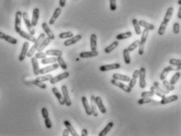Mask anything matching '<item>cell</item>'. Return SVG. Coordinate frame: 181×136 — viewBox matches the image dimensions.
<instances>
[{"mask_svg": "<svg viewBox=\"0 0 181 136\" xmlns=\"http://www.w3.org/2000/svg\"><path fill=\"white\" fill-rule=\"evenodd\" d=\"M45 38H46V34H45V33H41V34L39 35V37L36 39L35 43H34V45L31 47L30 50H28V54H27V56H28V58H31V57L35 54V52L37 51L38 47H39V46L40 43H41V42H42Z\"/></svg>", "mask_w": 181, "mask_h": 136, "instance_id": "cell-2", "label": "cell"}, {"mask_svg": "<svg viewBox=\"0 0 181 136\" xmlns=\"http://www.w3.org/2000/svg\"><path fill=\"white\" fill-rule=\"evenodd\" d=\"M121 68V65L119 63H113V64H108V65H101L100 67V70L101 72L111 71V70H115Z\"/></svg>", "mask_w": 181, "mask_h": 136, "instance_id": "cell-12", "label": "cell"}, {"mask_svg": "<svg viewBox=\"0 0 181 136\" xmlns=\"http://www.w3.org/2000/svg\"><path fill=\"white\" fill-rule=\"evenodd\" d=\"M162 85L164 86L169 91H172V90H175L174 85H172L169 81L165 80H162Z\"/></svg>", "mask_w": 181, "mask_h": 136, "instance_id": "cell-45", "label": "cell"}, {"mask_svg": "<svg viewBox=\"0 0 181 136\" xmlns=\"http://www.w3.org/2000/svg\"><path fill=\"white\" fill-rule=\"evenodd\" d=\"M111 83H112V84H113V85L116 86V87L119 88L120 89H122V90L123 91H125V92L130 93L132 91V88H130L129 87V85H126V84L123 83L122 82H121V81L112 79V80H111Z\"/></svg>", "mask_w": 181, "mask_h": 136, "instance_id": "cell-8", "label": "cell"}, {"mask_svg": "<svg viewBox=\"0 0 181 136\" xmlns=\"http://www.w3.org/2000/svg\"><path fill=\"white\" fill-rule=\"evenodd\" d=\"M150 90H151V91L154 93V95H157V96H158V97H160L161 98H163L165 97V95H163L162 93L161 92L160 90H158V88H155L154 85L152 86V87H151Z\"/></svg>", "mask_w": 181, "mask_h": 136, "instance_id": "cell-44", "label": "cell"}, {"mask_svg": "<svg viewBox=\"0 0 181 136\" xmlns=\"http://www.w3.org/2000/svg\"><path fill=\"white\" fill-rule=\"evenodd\" d=\"M97 36L96 34L90 35V48L91 51H97Z\"/></svg>", "mask_w": 181, "mask_h": 136, "instance_id": "cell-30", "label": "cell"}, {"mask_svg": "<svg viewBox=\"0 0 181 136\" xmlns=\"http://www.w3.org/2000/svg\"><path fill=\"white\" fill-rule=\"evenodd\" d=\"M180 76H181V73L180 72H177L176 73L173 75V76H172V78H171V80H170V83L172 84V85H174V84H176V83H177V81L179 80L180 78Z\"/></svg>", "mask_w": 181, "mask_h": 136, "instance_id": "cell-40", "label": "cell"}, {"mask_svg": "<svg viewBox=\"0 0 181 136\" xmlns=\"http://www.w3.org/2000/svg\"><path fill=\"white\" fill-rule=\"evenodd\" d=\"M39 8H35L32 11V18L31 21V23L33 27H35L38 25L39 22Z\"/></svg>", "mask_w": 181, "mask_h": 136, "instance_id": "cell-18", "label": "cell"}, {"mask_svg": "<svg viewBox=\"0 0 181 136\" xmlns=\"http://www.w3.org/2000/svg\"><path fill=\"white\" fill-rule=\"evenodd\" d=\"M21 19H22V12L16 11L15 15V22H14V29L16 33L21 30Z\"/></svg>", "mask_w": 181, "mask_h": 136, "instance_id": "cell-9", "label": "cell"}, {"mask_svg": "<svg viewBox=\"0 0 181 136\" xmlns=\"http://www.w3.org/2000/svg\"><path fill=\"white\" fill-rule=\"evenodd\" d=\"M178 96L177 95H171V96H169V97H164L163 98H162V100L160 101V103L162 105H166V104L172 103L173 102H176L178 100Z\"/></svg>", "mask_w": 181, "mask_h": 136, "instance_id": "cell-23", "label": "cell"}, {"mask_svg": "<svg viewBox=\"0 0 181 136\" xmlns=\"http://www.w3.org/2000/svg\"><path fill=\"white\" fill-rule=\"evenodd\" d=\"M64 124L65 125L66 128L69 131L70 135H72V136H78V134H77L75 129L73 127L72 124H71L68 120H64Z\"/></svg>", "mask_w": 181, "mask_h": 136, "instance_id": "cell-29", "label": "cell"}, {"mask_svg": "<svg viewBox=\"0 0 181 136\" xmlns=\"http://www.w3.org/2000/svg\"><path fill=\"white\" fill-rule=\"evenodd\" d=\"M138 24H139L140 26H141V27L146 28V29H147V30L149 31H153L155 30V27L154 25L147 23V21H143V20H140V21H138Z\"/></svg>", "mask_w": 181, "mask_h": 136, "instance_id": "cell-28", "label": "cell"}, {"mask_svg": "<svg viewBox=\"0 0 181 136\" xmlns=\"http://www.w3.org/2000/svg\"><path fill=\"white\" fill-rule=\"evenodd\" d=\"M99 53L97 51H83L79 54V58H94L98 56Z\"/></svg>", "mask_w": 181, "mask_h": 136, "instance_id": "cell-19", "label": "cell"}, {"mask_svg": "<svg viewBox=\"0 0 181 136\" xmlns=\"http://www.w3.org/2000/svg\"><path fill=\"white\" fill-rule=\"evenodd\" d=\"M148 35L149 30L144 28L143 32L141 33V39L140 40L139 43V51H138V54H139L140 55H143L144 54V47H145V44H146Z\"/></svg>", "mask_w": 181, "mask_h": 136, "instance_id": "cell-3", "label": "cell"}, {"mask_svg": "<svg viewBox=\"0 0 181 136\" xmlns=\"http://www.w3.org/2000/svg\"><path fill=\"white\" fill-rule=\"evenodd\" d=\"M170 64L171 65H174V66H181V60L180 59H175V58H172L170 60Z\"/></svg>", "mask_w": 181, "mask_h": 136, "instance_id": "cell-49", "label": "cell"}, {"mask_svg": "<svg viewBox=\"0 0 181 136\" xmlns=\"http://www.w3.org/2000/svg\"><path fill=\"white\" fill-rule=\"evenodd\" d=\"M17 34H18L20 36L22 37V38L27 39V40H28L29 42H31V43H35V41L36 40V38H35L34 35L29 34V33H26V32L23 31L22 29H21Z\"/></svg>", "mask_w": 181, "mask_h": 136, "instance_id": "cell-22", "label": "cell"}, {"mask_svg": "<svg viewBox=\"0 0 181 136\" xmlns=\"http://www.w3.org/2000/svg\"><path fill=\"white\" fill-rule=\"evenodd\" d=\"M117 9L116 0H110V9L112 11H115Z\"/></svg>", "mask_w": 181, "mask_h": 136, "instance_id": "cell-52", "label": "cell"}, {"mask_svg": "<svg viewBox=\"0 0 181 136\" xmlns=\"http://www.w3.org/2000/svg\"><path fill=\"white\" fill-rule=\"evenodd\" d=\"M52 92L54 93V95H55V97L57 98V99L58 100L60 105H61V106L65 105L64 100V98H63L62 94L59 91V90L56 88V87H54V88H52Z\"/></svg>", "mask_w": 181, "mask_h": 136, "instance_id": "cell-21", "label": "cell"}, {"mask_svg": "<svg viewBox=\"0 0 181 136\" xmlns=\"http://www.w3.org/2000/svg\"><path fill=\"white\" fill-rule=\"evenodd\" d=\"M42 116L44 119L45 118L49 117V112L47 110V109L45 108V107H43V108L42 109Z\"/></svg>", "mask_w": 181, "mask_h": 136, "instance_id": "cell-55", "label": "cell"}, {"mask_svg": "<svg viewBox=\"0 0 181 136\" xmlns=\"http://www.w3.org/2000/svg\"><path fill=\"white\" fill-rule=\"evenodd\" d=\"M82 106H83L84 109H85V111H86V114L88 116L92 115V111H91L90 105L89 104L86 97H85V96H82Z\"/></svg>", "mask_w": 181, "mask_h": 136, "instance_id": "cell-26", "label": "cell"}, {"mask_svg": "<svg viewBox=\"0 0 181 136\" xmlns=\"http://www.w3.org/2000/svg\"><path fill=\"white\" fill-rule=\"evenodd\" d=\"M0 39H3L5 41H6L7 43H9L10 44H13V45H16L17 43V39L14 38V37L10 36L9 35L6 34L4 33H2L0 32Z\"/></svg>", "mask_w": 181, "mask_h": 136, "instance_id": "cell-15", "label": "cell"}, {"mask_svg": "<svg viewBox=\"0 0 181 136\" xmlns=\"http://www.w3.org/2000/svg\"><path fill=\"white\" fill-rule=\"evenodd\" d=\"M114 127V123L113 122H109L108 124H107V125H106V127L104 128V129L101 131V132L99 133V135H98L99 136H105L107 135V133H109V132L112 130V127Z\"/></svg>", "mask_w": 181, "mask_h": 136, "instance_id": "cell-31", "label": "cell"}, {"mask_svg": "<svg viewBox=\"0 0 181 136\" xmlns=\"http://www.w3.org/2000/svg\"><path fill=\"white\" fill-rule=\"evenodd\" d=\"M154 86L155 87V88H157L158 89V90H160L161 92L162 93L163 95H168L169 93H170V91L166 89V88L164 87V86L162 85V84H161L160 83H158V82H157V81H155V82H154Z\"/></svg>", "mask_w": 181, "mask_h": 136, "instance_id": "cell-34", "label": "cell"}, {"mask_svg": "<svg viewBox=\"0 0 181 136\" xmlns=\"http://www.w3.org/2000/svg\"><path fill=\"white\" fill-rule=\"evenodd\" d=\"M44 120H44V121H45V126H46V127H47V128H48V129H50V128L52 127V126H53V124H52L51 120H50L49 117L45 118Z\"/></svg>", "mask_w": 181, "mask_h": 136, "instance_id": "cell-53", "label": "cell"}, {"mask_svg": "<svg viewBox=\"0 0 181 136\" xmlns=\"http://www.w3.org/2000/svg\"><path fill=\"white\" fill-rule=\"evenodd\" d=\"M63 136H68L69 135V131L66 128V129L64 130V132H63V134H62Z\"/></svg>", "mask_w": 181, "mask_h": 136, "instance_id": "cell-58", "label": "cell"}, {"mask_svg": "<svg viewBox=\"0 0 181 136\" xmlns=\"http://www.w3.org/2000/svg\"><path fill=\"white\" fill-rule=\"evenodd\" d=\"M156 100L151 99V98H142L138 100L137 103L139 105H144V104H147V103H151V102H156Z\"/></svg>", "mask_w": 181, "mask_h": 136, "instance_id": "cell-41", "label": "cell"}, {"mask_svg": "<svg viewBox=\"0 0 181 136\" xmlns=\"http://www.w3.org/2000/svg\"><path fill=\"white\" fill-rule=\"evenodd\" d=\"M30 83H31V84H33V85L37 86V87H39V88H41V89H46V88H47V86L46 83H44L43 82H40V81L36 80H31Z\"/></svg>", "mask_w": 181, "mask_h": 136, "instance_id": "cell-43", "label": "cell"}, {"mask_svg": "<svg viewBox=\"0 0 181 136\" xmlns=\"http://www.w3.org/2000/svg\"><path fill=\"white\" fill-rule=\"evenodd\" d=\"M118 46H119V42L118 41L113 42L111 45L107 46V47L104 49V52L106 54H110L111 52H112V51H114V49H116Z\"/></svg>", "mask_w": 181, "mask_h": 136, "instance_id": "cell-36", "label": "cell"}, {"mask_svg": "<svg viewBox=\"0 0 181 136\" xmlns=\"http://www.w3.org/2000/svg\"><path fill=\"white\" fill-rule=\"evenodd\" d=\"M61 92H62L63 98L64 100V103L67 106H72V100L70 98L69 94H68V90H67V88L66 85H63L61 87Z\"/></svg>", "mask_w": 181, "mask_h": 136, "instance_id": "cell-10", "label": "cell"}, {"mask_svg": "<svg viewBox=\"0 0 181 136\" xmlns=\"http://www.w3.org/2000/svg\"><path fill=\"white\" fill-rule=\"evenodd\" d=\"M42 29H43V31H44L45 34L47 35L48 38H49L51 40H54V39H55V35H54V33H52L51 29L49 28L48 24L46 23V22H43V23L42 24Z\"/></svg>", "mask_w": 181, "mask_h": 136, "instance_id": "cell-16", "label": "cell"}, {"mask_svg": "<svg viewBox=\"0 0 181 136\" xmlns=\"http://www.w3.org/2000/svg\"><path fill=\"white\" fill-rule=\"evenodd\" d=\"M139 43H140V40H135L133 43H132L130 44V45H129V46H128L127 50L129 51H133L134 50H136V49L139 46Z\"/></svg>", "mask_w": 181, "mask_h": 136, "instance_id": "cell-47", "label": "cell"}, {"mask_svg": "<svg viewBox=\"0 0 181 136\" xmlns=\"http://www.w3.org/2000/svg\"><path fill=\"white\" fill-rule=\"evenodd\" d=\"M22 18H23L24 21V24H25L26 27L28 28V33L32 35H35V30L34 27L32 26L31 23L30 19H29V16H28V14L27 12H24L22 13Z\"/></svg>", "mask_w": 181, "mask_h": 136, "instance_id": "cell-4", "label": "cell"}, {"mask_svg": "<svg viewBox=\"0 0 181 136\" xmlns=\"http://www.w3.org/2000/svg\"><path fill=\"white\" fill-rule=\"evenodd\" d=\"M59 4H60V7H64L66 5V0H60Z\"/></svg>", "mask_w": 181, "mask_h": 136, "instance_id": "cell-56", "label": "cell"}, {"mask_svg": "<svg viewBox=\"0 0 181 136\" xmlns=\"http://www.w3.org/2000/svg\"><path fill=\"white\" fill-rule=\"evenodd\" d=\"M28 49H29V43L28 42H24L23 43V46L21 49V52L19 55V61H23L25 59L27 54H28Z\"/></svg>", "mask_w": 181, "mask_h": 136, "instance_id": "cell-13", "label": "cell"}, {"mask_svg": "<svg viewBox=\"0 0 181 136\" xmlns=\"http://www.w3.org/2000/svg\"><path fill=\"white\" fill-rule=\"evenodd\" d=\"M52 77H53L52 75L48 74V75H45V76H38L35 80L38 81H40V82H43V83H44V82H47V81H49V80H50Z\"/></svg>", "mask_w": 181, "mask_h": 136, "instance_id": "cell-46", "label": "cell"}, {"mask_svg": "<svg viewBox=\"0 0 181 136\" xmlns=\"http://www.w3.org/2000/svg\"><path fill=\"white\" fill-rule=\"evenodd\" d=\"M60 14H61V8H60V7H58V8H57V9L54 10V13L53 14V15H52L51 18L49 19V25H53L55 23V21L57 20V18L59 17Z\"/></svg>", "mask_w": 181, "mask_h": 136, "instance_id": "cell-25", "label": "cell"}, {"mask_svg": "<svg viewBox=\"0 0 181 136\" xmlns=\"http://www.w3.org/2000/svg\"><path fill=\"white\" fill-rule=\"evenodd\" d=\"M58 36L60 39H69L71 37L74 36V35L72 32H65V33H61L59 34Z\"/></svg>", "mask_w": 181, "mask_h": 136, "instance_id": "cell-48", "label": "cell"}, {"mask_svg": "<svg viewBox=\"0 0 181 136\" xmlns=\"http://www.w3.org/2000/svg\"><path fill=\"white\" fill-rule=\"evenodd\" d=\"M139 86L140 88L141 89H144L146 88L147 83H146V69L144 67L140 68V73H139Z\"/></svg>", "mask_w": 181, "mask_h": 136, "instance_id": "cell-6", "label": "cell"}, {"mask_svg": "<svg viewBox=\"0 0 181 136\" xmlns=\"http://www.w3.org/2000/svg\"><path fill=\"white\" fill-rule=\"evenodd\" d=\"M82 38V35H77L75 36L71 37V39H67L66 41L64 42V45L65 46H72V45H74L76 43H78L79 41H80Z\"/></svg>", "mask_w": 181, "mask_h": 136, "instance_id": "cell-14", "label": "cell"}, {"mask_svg": "<svg viewBox=\"0 0 181 136\" xmlns=\"http://www.w3.org/2000/svg\"><path fill=\"white\" fill-rule=\"evenodd\" d=\"M45 53H46L47 55L56 56V57H58V56H62V54H63L62 51H60V50H55V49H49V50H47Z\"/></svg>", "mask_w": 181, "mask_h": 136, "instance_id": "cell-33", "label": "cell"}, {"mask_svg": "<svg viewBox=\"0 0 181 136\" xmlns=\"http://www.w3.org/2000/svg\"><path fill=\"white\" fill-rule=\"evenodd\" d=\"M181 69V66H174V65H169L167 67H165V69H163L162 73H161L159 78H160L161 80H165V78L167 77V76L169 75L171 71H180Z\"/></svg>", "mask_w": 181, "mask_h": 136, "instance_id": "cell-5", "label": "cell"}, {"mask_svg": "<svg viewBox=\"0 0 181 136\" xmlns=\"http://www.w3.org/2000/svg\"><path fill=\"white\" fill-rule=\"evenodd\" d=\"M140 95H141V98H151L153 97L155 95L151 90H150V91H144L141 93Z\"/></svg>", "mask_w": 181, "mask_h": 136, "instance_id": "cell-51", "label": "cell"}, {"mask_svg": "<svg viewBox=\"0 0 181 136\" xmlns=\"http://www.w3.org/2000/svg\"><path fill=\"white\" fill-rule=\"evenodd\" d=\"M57 62L58 63L59 66H60L63 70H67V65L65 62V61L63 59L62 56H58L57 57Z\"/></svg>", "mask_w": 181, "mask_h": 136, "instance_id": "cell-37", "label": "cell"}, {"mask_svg": "<svg viewBox=\"0 0 181 136\" xmlns=\"http://www.w3.org/2000/svg\"><path fill=\"white\" fill-rule=\"evenodd\" d=\"M59 67H60V66H59L58 63H56V62L53 63L52 65H49V66H47V67L40 69L39 74H41V75H45V74L49 73V72H50L56 70V69H58Z\"/></svg>", "mask_w": 181, "mask_h": 136, "instance_id": "cell-11", "label": "cell"}, {"mask_svg": "<svg viewBox=\"0 0 181 136\" xmlns=\"http://www.w3.org/2000/svg\"><path fill=\"white\" fill-rule=\"evenodd\" d=\"M132 35V33L130 32V31H128V32H125V33H122L119 34L116 36V39L118 40H122V39H129L130 37Z\"/></svg>", "mask_w": 181, "mask_h": 136, "instance_id": "cell-35", "label": "cell"}, {"mask_svg": "<svg viewBox=\"0 0 181 136\" xmlns=\"http://www.w3.org/2000/svg\"><path fill=\"white\" fill-rule=\"evenodd\" d=\"M177 17L178 18L181 19V8H179V10H178V14H177Z\"/></svg>", "mask_w": 181, "mask_h": 136, "instance_id": "cell-59", "label": "cell"}, {"mask_svg": "<svg viewBox=\"0 0 181 136\" xmlns=\"http://www.w3.org/2000/svg\"><path fill=\"white\" fill-rule=\"evenodd\" d=\"M178 4L179 5L181 4V0H178Z\"/></svg>", "mask_w": 181, "mask_h": 136, "instance_id": "cell-60", "label": "cell"}, {"mask_svg": "<svg viewBox=\"0 0 181 136\" xmlns=\"http://www.w3.org/2000/svg\"><path fill=\"white\" fill-rule=\"evenodd\" d=\"M50 42H51V39H49V38H48V37H47V38H45V39L41 42V43H40V45L39 46V47H38L37 51H39V52L42 51L49 43H50Z\"/></svg>", "mask_w": 181, "mask_h": 136, "instance_id": "cell-32", "label": "cell"}, {"mask_svg": "<svg viewBox=\"0 0 181 136\" xmlns=\"http://www.w3.org/2000/svg\"><path fill=\"white\" fill-rule=\"evenodd\" d=\"M123 57H124V61H125V64L129 65L130 62H131V58H130L129 51H128L127 48L123 50Z\"/></svg>", "mask_w": 181, "mask_h": 136, "instance_id": "cell-39", "label": "cell"}, {"mask_svg": "<svg viewBox=\"0 0 181 136\" xmlns=\"http://www.w3.org/2000/svg\"><path fill=\"white\" fill-rule=\"evenodd\" d=\"M172 31L175 34H179L180 31V25L178 22L173 24V27H172Z\"/></svg>", "mask_w": 181, "mask_h": 136, "instance_id": "cell-50", "label": "cell"}, {"mask_svg": "<svg viewBox=\"0 0 181 136\" xmlns=\"http://www.w3.org/2000/svg\"><path fill=\"white\" fill-rule=\"evenodd\" d=\"M82 136H88V131L87 129H82Z\"/></svg>", "mask_w": 181, "mask_h": 136, "instance_id": "cell-57", "label": "cell"}, {"mask_svg": "<svg viewBox=\"0 0 181 136\" xmlns=\"http://www.w3.org/2000/svg\"><path fill=\"white\" fill-rule=\"evenodd\" d=\"M172 14H173V8L172 7H169L167 9V11L165 13V15L164 17V19H163V21L161 23L159 28H158V34L159 35H163L165 34V30H166V28H167L168 24L170 22V19L172 17Z\"/></svg>", "mask_w": 181, "mask_h": 136, "instance_id": "cell-1", "label": "cell"}, {"mask_svg": "<svg viewBox=\"0 0 181 136\" xmlns=\"http://www.w3.org/2000/svg\"><path fill=\"white\" fill-rule=\"evenodd\" d=\"M57 62V58H42L41 63L42 65H47V64H53Z\"/></svg>", "mask_w": 181, "mask_h": 136, "instance_id": "cell-42", "label": "cell"}, {"mask_svg": "<svg viewBox=\"0 0 181 136\" xmlns=\"http://www.w3.org/2000/svg\"><path fill=\"white\" fill-rule=\"evenodd\" d=\"M95 103L97 105V107L98 108V109L100 110V112L103 114L107 113V109L105 108L104 105L103 103L102 98L100 97V96H97V97H95Z\"/></svg>", "mask_w": 181, "mask_h": 136, "instance_id": "cell-17", "label": "cell"}, {"mask_svg": "<svg viewBox=\"0 0 181 136\" xmlns=\"http://www.w3.org/2000/svg\"><path fill=\"white\" fill-rule=\"evenodd\" d=\"M31 65H32V69H33V72L35 74V76H39V61H38V59L35 57H31Z\"/></svg>", "mask_w": 181, "mask_h": 136, "instance_id": "cell-20", "label": "cell"}, {"mask_svg": "<svg viewBox=\"0 0 181 136\" xmlns=\"http://www.w3.org/2000/svg\"><path fill=\"white\" fill-rule=\"evenodd\" d=\"M35 57L37 58V59H42V58H47V54H46V53H44V52H42V51H40V52L38 51V53L35 54Z\"/></svg>", "mask_w": 181, "mask_h": 136, "instance_id": "cell-54", "label": "cell"}, {"mask_svg": "<svg viewBox=\"0 0 181 136\" xmlns=\"http://www.w3.org/2000/svg\"><path fill=\"white\" fill-rule=\"evenodd\" d=\"M69 76H70L69 72L67 71H65L64 72H62V73L57 75V76H53V77L49 80V83H51V84H55V83H58V82L63 80H64V79H67V77H69Z\"/></svg>", "mask_w": 181, "mask_h": 136, "instance_id": "cell-7", "label": "cell"}, {"mask_svg": "<svg viewBox=\"0 0 181 136\" xmlns=\"http://www.w3.org/2000/svg\"><path fill=\"white\" fill-rule=\"evenodd\" d=\"M132 25L134 27V30L136 34L138 35H141V28H140V26L139 24H138V21H137L136 18H133L132 19Z\"/></svg>", "mask_w": 181, "mask_h": 136, "instance_id": "cell-38", "label": "cell"}, {"mask_svg": "<svg viewBox=\"0 0 181 136\" xmlns=\"http://www.w3.org/2000/svg\"><path fill=\"white\" fill-rule=\"evenodd\" d=\"M95 95H91L90 97V107H91V111H92V115L93 116H97L98 114L97 111V107L95 103Z\"/></svg>", "mask_w": 181, "mask_h": 136, "instance_id": "cell-24", "label": "cell"}, {"mask_svg": "<svg viewBox=\"0 0 181 136\" xmlns=\"http://www.w3.org/2000/svg\"><path fill=\"white\" fill-rule=\"evenodd\" d=\"M112 79L116 80L123 81V82H129L130 80L129 76H126V75H122L120 73H114L112 75Z\"/></svg>", "mask_w": 181, "mask_h": 136, "instance_id": "cell-27", "label": "cell"}]
</instances>
